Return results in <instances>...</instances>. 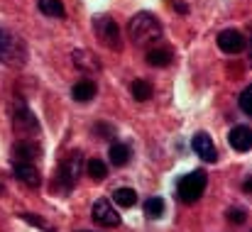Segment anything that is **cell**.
I'll return each mask as SVG.
<instances>
[{
	"label": "cell",
	"instance_id": "19",
	"mask_svg": "<svg viewBox=\"0 0 252 232\" xmlns=\"http://www.w3.org/2000/svg\"><path fill=\"white\" fill-rule=\"evenodd\" d=\"M130 93H132V98H135V100L145 103V100L152 95V86H150L147 81L137 78V81H132V86H130Z\"/></svg>",
	"mask_w": 252,
	"mask_h": 232
},
{
	"label": "cell",
	"instance_id": "7",
	"mask_svg": "<svg viewBox=\"0 0 252 232\" xmlns=\"http://www.w3.org/2000/svg\"><path fill=\"white\" fill-rule=\"evenodd\" d=\"M91 218H93L98 225H103V228H118V225H120V213H115V208H113V203H110L108 198H98V201L93 203Z\"/></svg>",
	"mask_w": 252,
	"mask_h": 232
},
{
	"label": "cell",
	"instance_id": "11",
	"mask_svg": "<svg viewBox=\"0 0 252 232\" xmlns=\"http://www.w3.org/2000/svg\"><path fill=\"white\" fill-rule=\"evenodd\" d=\"M12 174H15V178H17V181H22V183H25V186H30V188H37V186L42 183L39 171H37L32 164H20V161H15Z\"/></svg>",
	"mask_w": 252,
	"mask_h": 232
},
{
	"label": "cell",
	"instance_id": "13",
	"mask_svg": "<svg viewBox=\"0 0 252 232\" xmlns=\"http://www.w3.org/2000/svg\"><path fill=\"white\" fill-rule=\"evenodd\" d=\"M95 83L91 81V78H84V81H79V83H74V88H71V98L76 100V103H88V100H93L95 98Z\"/></svg>",
	"mask_w": 252,
	"mask_h": 232
},
{
	"label": "cell",
	"instance_id": "26",
	"mask_svg": "<svg viewBox=\"0 0 252 232\" xmlns=\"http://www.w3.org/2000/svg\"><path fill=\"white\" fill-rule=\"evenodd\" d=\"M79 232H91V230H79Z\"/></svg>",
	"mask_w": 252,
	"mask_h": 232
},
{
	"label": "cell",
	"instance_id": "22",
	"mask_svg": "<svg viewBox=\"0 0 252 232\" xmlns=\"http://www.w3.org/2000/svg\"><path fill=\"white\" fill-rule=\"evenodd\" d=\"M240 110L245 113V115H252V88H245L243 93H240Z\"/></svg>",
	"mask_w": 252,
	"mask_h": 232
},
{
	"label": "cell",
	"instance_id": "15",
	"mask_svg": "<svg viewBox=\"0 0 252 232\" xmlns=\"http://www.w3.org/2000/svg\"><path fill=\"white\" fill-rule=\"evenodd\" d=\"M110 161H113V166H125L130 161V147L123 142L110 145Z\"/></svg>",
	"mask_w": 252,
	"mask_h": 232
},
{
	"label": "cell",
	"instance_id": "24",
	"mask_svg": "<svg viewBox=\"0 0 252 232\" xmlns=\"http://www.w3.org/2000/svg\"><path fill=\"white\" fill-rule=\"evenodd\" d=\"M22 218H25V220H27L30 225H34V228H42V230H49V225H47V223H44L42 218H34V215H30V213H25Z\"/></svg>",
	"mask_w": 252,
	"mask_h": 232
},
{
	"label": "cell",
	"instance_id": "5",
	"mask_svg": "<svg viewBox=\"0 0 252 232\" xmlns=\"http://www.w3.org/2000/svg\"><path fill=\"white\" fill-rule=\"evenodd\" d=\"M93 32L98 37V42L113 52L123 49V39H120V27L110 15H95L93 17Z\"/></svg>",
	"mask_w": 252,
	"mask_h": 232
},
{
	"label": "cell",
	"instance_id": "8",
	"mask_svg": "<svg viewBox=\"0 0 252 232\" xmlns=\"http://www.w3.org/2000/svg\"><path fill=\"white\" fill-rule=\"evenodd\" d=\"M216 42H218V49L225 54H240L245 49V34L240 29H223Z\"/></svg>",
	"mask_w": 252,
	"mask_h": 232
},
{
	"label": "cell",
	"instance_id": "18",
	"mask_svg": "<svg viewBox=\"0 0 252 232\" xmlns=\"http://www.w3.org/2000/svg\"><path fill=\"white\" fill-rule=\"evenodd\" d=\"M113 198H115V203H118L120 208H132V205L137 203L135 188H118V191L113 193Z\"/></svg>",
	"mask_w": 252,
	"mask_h": 232
},
{
	"label": "cell",
	"instance_id": "23",
	"mask_svg": "<svg viewBox=\"0 0 252 232\" xmlns=\"http://www.w3.org/2000/svg\"><path fill=\"white\" fill-rule=\"evenodd\" d=\"M228 220L235 223V225H243V223L248 220V215H245L243 208H230V210H228Z\"/></svg>",
	"mask_w": 252,
	"mask_h": 232
},
{
	"label": "cell",
	"instance_id": "1",
	"mask_svg": "<svg viewBox=\"0 0 252 232\" xmlns=\"http://www.w3.org/2000/svg\"><path fill=\"white\" fill-rule=\"evenodd\" d=\"M127 34L137 47L147 49L150 44H155L164 37V29H162V22L152 12H137L127 25Z\"/></svg>",
	"mask_w": 252,
	"mask_h": 232
},
{
	"label": "cell",
	"instance_id": "2",
	"mask_svg": "<svg viewBox=\"0 0 252 232\" xmlns=\"http://www.w3.org/2000/svg\"><path fill=\"white\" fill-rule=\"evenodd\" d=\"M0 61L5 66L20 69L27 64V44L22 37L12 34L10 29L0 27Z\"/></svg>",
	"mask_w": 252,
	"mask_h": 232
},
{
	"label": "cell",
	"instance_id": "20",
	"mask_svg": "<svg viewBox=\"0 0 252 232\" xmlns=\"http://www.w3.org/2000/svg\"><path fill=\"white\" fill-rule=\"evenodd\" d=\"M147 64L150 66H169L171 64V54L167 49H150L147 52Z\"/></svg>",
	"mask_w": 252,
	"mask_h": 232
},
{
	"label": "cell",
	"instance_id": "25",
	"mask_svg": "<svg viewBox=\"0 0 252 232\" xmlns=\"http://www.w3.org/2000/svg\"><path fill=\"white\" fill-rule=\"evenodd\" d=\"M174 7H176L179 12H186V5H184V2H174Z\"/></svg>",
	"mask_w": 252,
	"mask_h": 232
},
{
	"label": "cell",
	"instance_id": "16",
	"mask_svg": "<svg viewBox=\"0 0 252 232\" xmlns=\"http://www.w3.org/2000/svg\"><path fill=\"white\" fill-rule=\"evenodd\" d=\"M145 215H147L150 220H159V218L164 215V201H162L159 196L147 198V201H145Z\"/></svg>",
	"mask_w": 252,
	"mask_h": 232
},
{
	"label": "cell",
	"instance_id": "10",
	"mask_svg": "<svg viewBox=\"0 0 252 232\" xmlns=\"http://www.w3.org/2000/svg\"><path fill=\"white\" fill-rule=\"evenodd\" d=\"M228 145L235 149V152H250L252 147V130L248 125H235L228 135Z\"/></svg>",
	"mask_w": 252,
	"mask_h": 232
},
{
	"label": "cell",
	"instance_id": "14",
	"mask_svg": "<svg viewBox=\"0 0 252 232\" xmlns=\"http://www.w3.org/2000/svg\"><path fill=\"white\" fill-rule=\"evenodd\" d=\"M37 7L47 17H57V20L66 17V10H64V2L62 0H37Z\"/></svg>",
	"mask_w": 252,
	"mask_h": 232
},
{
	"label": "cell",
	"instance_id": "21",
	"mask_svg": "<svg viewBox=\"0 0 252 232\" xmlns=\"http://www.w3.org/2000/svg\"><path fill=\"white\" fill-rule=\"evenodd\" d=\"M74 64H79L81 69H91V71L100 69V66H98V61H95V59H91V54H88V52H74Z\"/></svg>",
	"mask_w": 252,
	"mask_h": 232
},
{
	"label": "cell",
	"instance_id": "9",
	"mask_svg": "<svg viewBox=\"0 0 252 232\" xmlns=\"http://www.w3.org/2000/svg\"><path fill=\"white\" fill-rule=\"evenodd\" d=\"M191 147H193V152L201 156L203 161H216L218 159V149H216L213 140L206 132H196L193 140H191Z\"/></svg>",
	"mask_w": 252,
	"mask_h": 232
},
{
	"label": "cell",
	"instance_id": "4",
	"mask_svg": "<svg viewBox=\"0 0 252 232\" xmlns=\"http://www.w3.org/2000/svg\"><path fill=\"white\" fill-rule=\"evenodd\" d=\"M81 169H84V154H81V152H71V154L59 164V169H57V178H54V186H59L64 193H69V191L79 183Z\"/></svg>",
	"mask_w": 252,
	"mask_h": 232
},
{
	"label": "cell",
	"instance_id": "17",
	"mask_svg": "<svg viewBox=\"0 0 252 232\" xmlns=\"http://www.w3.org/2000/svg\"><path fill=\"white\" fill-rule=\"evenodd\" d=\"M86 174L93 178V181H105V176H108V166L100 161V159H91L88 164H86Z\"/></svg>",
	"mask_w": 252,
	"mask_h": 232
},
{
	"label": "cell",
	"instance_id": "12",
	"mask_svg": "<svg viewBox=\"0 0 252 232\" xmlns=\"http://www.w3.org/2000/svg\"><path fill=\"white\" fill-rule=\"evenodd\" d=\"M12 156L20 164H32L34 159H39V147L34 142H30V140H22V142H17L12 147Z\"/></svg>",
	"mask_w": 252,
	"mask_h": 232
},
{
	"label": "cell",
	"instance_id": "3",
	"mask_svg": "<svg viewBox=\"0 0 252 232\" xmlns=\"http://www.w3.org/2000/svg\"><path fill=\"white\" fill-rule=\"evenodd\" d=\"M206 183H208V176H206V171H203V169H196V171H191V174L181 176V178H179V183H176L179 201H181V203H186V205H193V203L203 196Z\"/></svg>",
	"mask_w": 252,
	"mask_h": 232
},
{
	"label": "cell",
	"instance_id": "6",
	"mask_svg": "<svg viewBox=\"0 0 252 232\" xmlns=\"http://www.w3.org/2000/svg\"><path fill=\"white\" fill-rule=\"evenodd\" d=\"M12 125H15V132L20 135H39V120L37 115L27 108V103H17L15 108V117H12Z\"/></svg>",
	"mask_w": 252,
	"mask_h": 232
}]
</instances>
